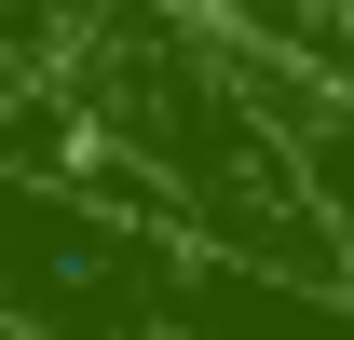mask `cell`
<instances>
[{"instance_id":"obj_1","label":"cell","mask_w":354,"mask_h":340,"mask_svg":"<svg viewBox=\"0 0 354 340\" xmlns=\"http://www.w3.org/2000/svg\"><path fill=\"white\" fill-rule=\"evenodd\" d=\"M272 109H286L300 191H313V218H327V245H341V286H354V95L341 82H300V68L272 55Z\"/></svg>"}]
</instances>
